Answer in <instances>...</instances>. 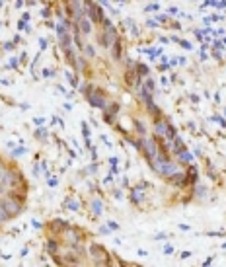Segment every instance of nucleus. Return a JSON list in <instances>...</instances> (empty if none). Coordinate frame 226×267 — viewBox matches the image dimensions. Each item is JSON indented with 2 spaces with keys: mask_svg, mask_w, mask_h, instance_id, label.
I'll return each mask as SVG.
<instances>
[{
  "mask_svg": "<svg viewBox=\"0 0 226 267\" xmlns=\"http://www.w3.org/2000/svg\"><path fill=\"white\" fill-rule=\"evenodd\" d=\"M148 164L160 178H166V179H172V178H176V175L180 174V168H177L173 162H170V160H154V162H148Z\"/></svg>",
  "mask_w": 226,
  "mask_h": 267,
  "instance_id": "nucleus-1",
  "label": "nucleus"
},
{
  "mask_svg": "<svg viewBox=\"0 0 226 267\" xmlns=\"http://www.w3.org/2000/svg\"><path fill=\"white\" fill-rule=\"evenodd\" d=\"M88 255H92L94 263H98V265H109L111 263V255H109L106 252V248L99 246V244H92L90 250H88Z\"/></svg>",
  "mask_w": 226,
  "mask_h": 267,
  "instance_id": "nucleus-2",
  "label": "nucleus"
},
{
  "mask_svg": "<svg viewBox=\"0 0 226 267\" xmlns=\"http://www.w3.org/2000/svg\"><path fill=\"white\" fill-rule=\"evenodd\" d=\"M0 209H4L10 216H16V215H20V212H22L24 205H22V201H18V199H14V197L6 195V197H2V199H0Z\"/></svg>",
  "mask_w": 226,
  "mask_h": 267,
  "instance_id": "nucleus-3",
  "label": "nucleus"
},
{
  "mask_svg": "<svg viewBox=\"0 0 226 267\" xmlns=\"http://www.w3.org/2000/svg\"><path fill=\"white\" fill-rule=\"evenodd\" d=\"M140 150L144 152V156L148 162H152V160L158 158V152H160V145L156 138H143V148Z\"/></svg>",
  "mask_w": 226,
  "mask_h": 267,
  "instance_id": "nucleus-4",
  "label": "nucleus"
},
{
  "mask_svg": "<svg viewBox=\"0 0 226 267\" xmlns=\"http://www.w3.org/2000/svg\"><path fill=\"white\" fill-rule=\"evenodd\" d=\"M65 240H66V246L72 248V246L80 244L84 240V232L80 230V228H76V226H68L65 230Z\"/></svg>",
  "mask_w": 226,
  "mask_h": 267,
  "instance_id": "nucleus-5",
  "label": "nucleus"
},
{
  "mask_svg": "<svg viewBox=\"0 0 226 267\" xmlns=\"http://www.w3.org/2000/svg\"><path fill=\"white\" fill-rule=\"evenodd\" d=\"M70 226L66 220H62V218H55V220H51V224H49V228L53 230L55 234H65V230Z\"/></svg>",
  "mask_w": 226,
  "mask_h": 267,
  "instance_id": "nucleus-6",
  "label": "nucleus"
},
{
  "mask_svg": "<svg viewBox=\"0 0 226 267\" xmlns=\"http://www.w3.org/2000/svg\"><path fill=\"white\" fill-rule=\"evenodd\" d=\"M144 189V185H139V187H131V203L133 205H140L143 203V195L140 191Z\"/></svg>",
  "mask_w": 226,
  "mask_h": 267,
  "instance_id": "nucleus-7",
  "label": "nucleus"
},
{
  "mask_svg": "<svg viewBox=\"0 0 226 267\" xmlns=\"http://www.w3.org/2000/svg\"><path fill=\"white\" fill-rule=\"evenodd\" d=\"M45 250H47V254H51V258L53 255L59 254V250H61V244L57 242L55 238H51V240H47V244H45Z\"/></svg>",
  "mask_w": 226,
  "mask_h": 267,
  "instance_id": "nucleus-8",
  "label": "nucleus"
},
{
  "mask_svg": "<svg viewBox=\"0 0 226 267\" xmlns=\"http://www.w3.org/2000/svg\"><path fill=\"white\" fill-rule=\"evenodd\" d=\"M78 25H80V31H82L84 35H90L92 33V22H90V18H86V16L80 18V20H78Z\"/></svg>",
  "mask_w": 226,
  "mask_h": 267,
  "instance_id": "nucleus-9",
  "label": "nucleus"
},
{
  "mask_svg": "<svg viewBox=\"0 0 226 267\" xmlns=\"http://www.w3.org/2000/svg\"><path fill=\"white\" fill-rule=\"evenodd\" d=\"M90 207H92V212H94V218H92V220H98L96 216H99V215H102V211H103V203H102V199H94V201L90 203Z\"/></svg>",
  "mask_w": 226,
  "mask_h": 267,
  "instance_id": "nucleus-10",
  "label": "nucleus"
},
{
  "mask_svg": "<svg viewBox=\"0 0 226 267\" xmlns=\"http://www.w3.org/2000/svg\"><path fill=\"white\" fill-rule=\"evenodd\" d=\"M176 156H177V160H180V162H183V164H191V162H193V154L189 152L187 148H185V150H181V152H177Z\"/></svg>",
  "mask_w": 226,
  "mask_h": 267,
  "instance_id": "nucleus-11",
  "label": "nucleus"
},
{
  "mask_svg": "<svg viewBox=\"0 0 226 267\" xmlns=\"http://www.w3.org/2000/svg\"><path fill=\"white\" fill-rule=\"evenodd\" d=\"M72 250H74V252H76L78 255H80L82 259H86V258H88V250L84 248L82 244H76V246H72Z\"/></svg>",
  "mask_w": 226,
  "mask_h": 267,
  "instance_id": "nucleus-12",
  "label": "nucleus"
},
{
  "mask_svg": "<svg viewBox=\"0 0 226 267\" xmlns=\"http://www.w3.org/2000/svg\"><path fill=\"white\" fill-rule=\"evenodd\" d=\"M65 207H68L70 211H80V205L74 199H65Z\"/></svg>",
  "mask_w": 226,
  "mask_h": 267,
  "instance_id": "nucleus-13",
  "label": "nucleus"
},
{
  "mask_svg": "<svg viewBox=\"0 0 226 267\" xmlns=\"http://www.w3.org/2000/svg\"><path fill=\"white\" fill-rule=\"evenodd\" d=\"M111 53H113V58H119L121 57V41L119 39L111 45Z\"/></svg>",
  "mask_w": 226,
  "mask_h": 267,
  "instance_id": "nucleus-14",
  "label": "nucleus"
},
{
  "mask_svg": "<svg viewBox=\"0 0 226 267\" xmlns=\"http://www.w3.org/2000/svg\"><path fill=\"white\" fill-rule=\"evenodd\" d=\"M136 72H139V76H146V74H148V66H146V65H139V66H136Z\"/></svg>",
  "mask_w": 226,
  "mask_h": 267,
  "instance_id": "nucleus-15",
  "label": "nucleus"
},
{
  "mask_svg": "<svg viewBox=\"0 0 226 267\" xmlns=\"http://www.w3.org/2000/svg\"><path fill=\"white\" fill-rule=\"evenodd\" d=\"M10 218H12V216H10L6 211H4V209H0V222H8Z\"/></svg>",
  "mask_w": 226,
  "mask_h": 267,
  "instance_id": "nucleus-16",
  "label": "nucleus"
},
{
  "mask_svg": "<svg viewBox=\"0 0 226 267\" xmlns=\"http://www.w3.org/2000/svg\"><path fill=\"white\" fill-rule=\"evenodd\" d=\"M84 53H86L88 57H94V55H96V51H94L92 45H84Z\"/></svg>",
  "mask_w": 226,
  "mask_h": 267,
  "instance_id": "nucleus-17",
  "label": "nucleus"
},
{
  "mask_svg": "<svg viewBox=\"0 0 226 267\" xmlns=\"http://www.w3.org/2000/svg\"><path fill=\"white\" fill-rule=\"evenodd\" d=\"M35 137L43 141V138H47V131L45 129H37V131H35Z\"/></svg>",
  "mask_w": 226,
  "mask_h": 267,
  "instance_id": "nucleus-18",
  "label": "nucleus"
},
{
  "mask_svg": "<svg viewBox=\"0 0 226 267\" xmlns=\"http://www.w3.org/2000/svg\"><path fill=\"white\" fill-rule=\"evenodd\" d=\"M135 125H136V129H139L140 135H144V133H146V127H143V123H140V121H135Z\"/></svg>",
  "mask_w": 226,
  "mask_h": 267,
  "instance_id": "nucleus-19",
  "label": "nucleus"
},
{
  "mask_svg": "<svg viewBox=\"0 0 226 267\" xmlns=\"http://www.w3.org/2000/svg\"><path fill=\"white\" fill-rule=\"evenodd\" d=\"M99 234H103V236H109V234H111V228H109V226H102V228H99Z\"/></svg>",
  "mask_w": 226,
  "mask_h": 267,
  "instance_id": "nucleus-20",
  "label": "nucleus"
},
{
  "mask_svg": "<svg viewBox=\"0 0 226 267\" xmlns=\"http://www.w3.org/2000/svg\"><path fill=\"white\" fill-rule=\"evenodd\" d=\"M22 154H25V148H16V150L12 152V156L18 158V156H22Z\"/></svg>",
  "mask_w": 226,
  "mask_h": 267,
  "instance_id": "nucleus-21",
  "label": "nucleus"
},
{
  "mask_svg": "<svg viewBox=\"0 0 226 267\" xmlns=\"http://www.w3.org/2000/svg\"><path fill=\"white\" fill-rule=\"evenodd\" d=\"M164 254H166V255H172V254H173V246H170V244H168L166 248H164Z\"/></svg>",
  "mask_w": 226,
  "mask_h": 267,
  "instance_id": "nucleus-22",
  "label": "nucleus"
},
{
  "mask_svg": "<svg viewBox=\"0 0 226 267\" xmlns=\"http://www.w3.org/2000/svg\"><path fill=\"white\" fill-rule=\"evenodd\" d=\"M107 226L111 228V230H119V224H117V222H113V220H109V222H107Z\"/></svg>",
  "mask_w": 226,
  "mask_h": 267,
  "instance_id": "nucleus-23",
  "label": "nucleus"
},
{
  "mask_svg": "<svg viewBox=\"0 0 226 267\" xmlns=\"http://www.w3.org/2000/svg\"><path fill=\"white\" fill-rule=\"evenodd\" d=\"M57 183H59V179H57V178H49V187H55Z\"/></svg>",
  "mask_w": 226,
  "mask_h": 267,
  "instance_id": "nucleus-24",
  "label": "nucleus"
},
{
  "mask_svg": "<svg viewBox=\"0 0 226 267\" xmlns=\"http://www.w3.org/2000/svg\"><path fill=\"white\" fill-rule=\"evenodd\" d=\"M31 226H33V228H41V222H39V220H35V218H33V220H31Z\"/></svg>",
  "mask_w": 226,
  "mask_h": 267,
  "instance_id": "nucleus-25",
  "label": "nucleus"
},
{
  "mask_svg": "<svg viewBox=\"0 0 226 267\" xmlns=\"http://www.w3.org/2000/svg\"><path fill=\"white\" fill-rule=\"evenodd\" d=\"M4 49H6V51H12L14 49V43H6V45H4Z\"/></svg>",
  "mask_w": 226,
  "mask_h": 267,
  "instance_id": "nucleus-26",
  "label": "nucleus"
},
{
  "mask_svg": "<svg viewBox=\"0 0 226 267\" xmlns=\"http://www.w3.org/2000/svg\"><path fill=\"white\" fill-rule=\"evenodd\" d=\"M211 263H213V258H209V259H205V261H203V265H205V267L211 265Z\"/></svg>",
  "mask_w": 226,
  "mask_h": 267,
  "instance_id": "nucleus-27",
  "label": "nucleus"
},
{
  "mask_svg": "<svg viewBox=\"0 0 226 267\" xmlns=\"http://www.w3.org/2000/svg\"><path fill=\"white\" fill-rule=\"evenodd\" d=\"M96 168H98V166H96V164H92V166H90V168H88V170H90V174H96Z\"/></svg>",
  "mask_w": 226,
  "mask_h": 267,
  "instance_id": "nucleus-28",
  "label": "nucleus"
},
{
  "mask_svg": "<svg viewBox=\"0 0 226 267\" xmlns=\"http://www.w3.org/2000/svg\"><path fill=\"white\" fill-rule=\"evenodd\" d=\"M189 255H191V252H183V254H181V259H187Z\"/></svg>",
  "mask_w": 226,
  "mask_h": 267,
  "instance_id": "nucleus-29",
  "label": "nucleus"
},
{
  "mask_svg": "<svg viewBox=\"0 0 226 267\" xmlns=\"http://www.w3.org/2000/svg\"><path fill=\"white\" fill-rule=\"evenodd\" d=\"M222 250H226V244H222Z\"/></svg>",
  "mask_w": 226,
  "mask_h": 267,
  "instance_id": "nucleus-30",
  "label": "nucleus"
}]
</instances>
